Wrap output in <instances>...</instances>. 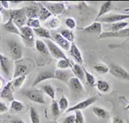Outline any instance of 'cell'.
<instances>
[{
  "label": "cell",
  "instance_id": "cell-1",
  "mask_svg": "<svg viewBox=\"0 0 129 123\" xmlns=\"http://www.w3.org/2000/svg\"><path fill=\"white\" fill-rule=\"evenodd\" d=\"M9 17L13 19L14 24L20 29L26 24L27 20L26 16V8L11 10L10 11Z\"/></svg>",
  "mask_w": 129,
  "mask_h": 123
},
{
  "label": "cell",
  "instance_id": "cell-2",
  "mask_svg": "<svg viewBox=\"0 0 129 123\" xmlns=\"http://www.w3.org/2000/svg\"><path fill=\"white\" fill-rule=\"evenodd\" d=\"M45 43L47 45V47L48 48V50L52 57L56 58V60H60V59H64L66 60H70L64 53L62 51L61 48H60L59 46L56 45L54 42L50 40H45Z\"/></svg>",
  "mask_w": 129,
  "mask_h": 123
},
{
  "label": "cell",
  "instance_id": "cell-3",
  "mask_svg": "<svg viewBox=\"0 0 129 123\" xmlns=\"http://www.w3.org/2000/svg\"><path fill=\"white\" fill-rule=\"evenodd\" d=\"M8 46L12 60L18 61L22 58L23 48L19 43L14 40H11L8 42Z\"/></svg>",
  "mask_w": 129,
  "mask_h": 123
},
{
  "label": "cell",
  "instance_id": "cell-4",
  "mask_svg": "<svg viewBox=\"0 0 129 123\" xmlns=\"http://www.w3.org/2000/svg\"><path fill=\"white\" fill-rule=\"evenodd\" d=\"M13 66L12 60L0 53V67L4 76L8 80L10 79L13 71H14Z\"/></svg>",
  "mask_w": 129,
  "mask_h": 123
},
{
  "label": "cell",
  "instance_id": "cell-5",
  "mask_svg": "<svg viewBox=\"0 0 129 123\" xmlns=\"http://www.w3.org/2000/svg\"><path fill=\"white\" fill-rule=\"evenodd\" d=\"M23 94L30 100L37 104H45V98L44 93L42 90L37 89H32L29 90L24 91Z\"/></svg>",
  "mask_w": 129,
  "mask_h": 123
},
{
  "label": "cell",
  "instance_id": "cell-6",
  "mask_svg": "<svg viewBox=\"0 0 129 123\" xmlns=\"http://www.w3.org/2000/svg\"><path fill=\"white\" fill-rule=\"evenodd\" d=\"M129 19V14H112V15H104L99 18L96 22L104 24H113V23L123 22L125 20Z\"/></svg>",
  "mask_w": 129,
  "mask_h": 123
},
{
  "label": "cell",
  "instance_id": "cell-7",
  "mask_svg": "<svg viewBox=\"0 0 129 123\" xmlns=\"http://www.w3.org/2000/svg\"><path fill=\"white\" fill-rule=\"evenodd\" d=\"M129 38V28H124L123 30H118L115 32H104L102 31L101 34L98 35V39H107V38Z\"/></svg>",
  "mask_w": 129,
  "mask_h": 123
},
{
  "label": "cell",
  "instance_id": "cell-8",
  "mask_svg": "<svg viewBox=\"0 0 129 123\" xmlns=\"http://www.w3.org/2000/svg\"><path fill=\"white\" fill-rule=\"evenodd\" d=\"M115 78L129 81V73L119 66L111 64L109 67V72Z\"/></svg>",
  "mask_w": 129,
  "mask_h": 123
},
{
  "label": "cell",
  "instance_id": "cell-9",
  "mask_svg": "<svg viewBox=\"0 0 129 123\" xmlns=\"http://www.w3.org/2000/svg\"><path fill=\"white\" fill-rule=\"evenodd\" d=\"M98 100V98L96 96H93V97H90V98H87L86 100L80 102L74 106H73L70 108H68L66 110L67 113H70V112H73V111H81L83 109H85L87 107H89L93 104H94Z\"/></svg>",
  "mask_w": 129,
  "mask_h": 123
},
{
  "label": "cell",
  "instance_id": "cell-10",
  "mask_svg": "<svg viewBox=\"0 0 129 123\" xmlns=\"http://www.w3.org/2000/svg\"><path fill=\"white\" fill-rule=\"evenodd\" d=\"M20 32L21 34V38L25 44L29 46H32L35 40V33L33 29L27 26H24L20 28Z\"/></svg>",
  "mask_w": 129,
  "mask_h": 123
},
{
  "label": "cell",
  "instance_id": "cell-11",
  "mask_svg": "<svg viewBox=\"0 0 129 123\" xmlns=\"http://www.w3.org/2000/svg\"><path fill=\"white\" fill-rule=\"evenodd\" d=\"M52 40L54 41L55 44L59 46L61 49L69 50L71 46V43L64 39L62 35L58 33H51Z\"/></svg>",
  "mask_w": 129,
  "mask_h": 123
},
{
  "label": "cell",
  "instance_id": "cell-12",
  "mask_svg": "<svg viewBox=\"0 0 129 123\" xmlns=\"http://www.w3.org/2000/svg\"><path fill=\"white\" fill-rule=\"evenodd\" d=\"M0 98L5 99L6 100L12 102L15 100L13 91V86H12V81L8 82L6 84L2 91L0 92Z\"/></svg>",
  "mask_w": 129,
  "mask_h": 123
},
{
  "label": "cell",
  "instance_id": "cell-13",
  "mask_svg": "<svg viewBox=\"0 0 129 123\" xmlns=\"http://www.w3.org/2000/svg\"><path fill=\"white\" fill-rule=\"evenodd\" d=\"M45 7L53 15H60L64 10V5L62 3H50L43 4Z\"/></svg>",
  "mask_w": 129,
  "mask_h": 123
},
{
  "label": "cell",
  "instance_id": "cell-14",
  "mask_svg": "<svg viewBox=\"0 0 129 123\" xmlns=\"http://www.w3.org/2000/svg\"><path fill=\"white\" fill-rule=\"evenodd\" d=\"M54 73L55 79L66 83H68L69 80L73 77V75H74L72 71L67 70V69L66 70L56 69Z\"/></svg>",
  "mask_w": 129,
  "mask_h": 123
},
{
  "label": "cell",
  "instance_id": "cell-15",
  "mask_svg": "<svg viewBox=\"0 0 129 123\" xmlns=\"http://www.w3.org/2000/svg\"><path fill=\"white\" fill-rule=\"evenodd\" d=\"M128 22L123 21V22H119L113 23V24H105L104 26V32H115L118 30H123L124 28H126L128 26Z\"/></svg>",
  "mask_w": 129,
  "mask_h": 123
},
{
  "label": "cell",
  "instance_id": "cell-16",
  "mask_svg": "<svg viewBox=\"0 0 129 123\" xmlns=\"http://www.w3.org/2000/svg\"><path fill=\"white\" fill-rule=\"evenodd\" d=\"M51 79H55L54 73L52 71H43L40 73L39 75L35 78L34 82H32V86H36L40 83L43 82L47 80H51Z\"/></svg>",
  "mask_w": 129,
  "mask_h": 123
},
{
  "label": "cell",
  "instance_id": "cell-17",
  "mask_svg": "<svg viewBox=\"0 0 129 123\" xmlns=\"http://www.w3.org/2000/svg\"><path fill=\"white\" fill-rule=\"evenodd\" d=\"M70 53L72 58H74L75 61L78 64H81L83 63V58H82V55L81 54L80 50L79 48H78V46L74 43L73 42L71 44V46L70 48Z\"/></svg>",
  "mask_w": 129,
  "mask_h": 123
},
{
  "label": "cell",
  "instance_id": "cell-18",
  "mask_svg": "<svg viewBox=\"0 0 129 123\" xmlns=\"http://www.w3.org/2000/svg\"><path fill=\"white\" fill-rule=\"evenodd\" d=\"M4 27L6 29V30L8 31V33L19 35L21 38V32H20V29L14 24L13 19L11 17L8 18L7 22L4 24Z\"/></svg>",
  "mask_w": 129,
  "mask_h": 123
},
{
  "label": "cell",
  "instance_id": "cell-19",
  "mask_svg": "<svg viewBox=\"0 0 129 123\" xmlns=\"http://www.w3.org/2000/svg\"><path fill=\"white\" fill-rule=\"evenodd\" d=\"M83 31L89 33H97L100 35L102 33V24L98 22H94L89 26L84 28Z\"/></svg>",
  "mask_w": 129,
  "mask_h": 123
},
{
  "label": "cell",
  "instance_id": "cell-20",
  "mask_svg": "<svg viewBox=\"0 0 129 123\" xmlns=\"http://www.w3.org/2000/svg\"><path fill=\"white\" fill-rule=\"evenodd\" d=\"M27 70H28V68L25 64L18 63L15 66L13 73V78L15 79V78H17L20 76L25 75L27 72Z\"/></svg>",
  "mask_w": 129,
  "mask_h": 123
},
{
  "label": "cell",
  "instance_id": "cell-21",
  "mask_svg": "<svg viewBox=\"0 0 129 123\" xmlns=\"http://www.w3.org/2000/svg\"><path fill=\"white\" fill-rule=\"evenodd\" d=\"M72 71L76 78H77L81 82H84L85 80V75L82 66L77 63L76 64L74 63L72 64Z\"/></svg>",
  "mask_w": 129,
  "mask_h": 123
},
{
  "label": "cell",
  "instance_id": "cell-22",
  "mask_svg": "<svg viewBox=\"0 0 129 123\" xmlns=\"http://www.w3.org/2000/svg\"><path fill=\"white\" fill-rule=\"evenodd\" d=\"M33 31H34L35 35H37L40 38H44L45 40H50L53 41L52 35H51V32L45 28L41 26V27L38 28L33 29Z\"/></svg>",
  "mask_w": 129,
  "mask_h": 123
},
{
  "label": "cell",
  "instance_id": "cell-23",
  "mask_svg": "<svg viewBox=\"0 0 129 123\" xmlns=\"http://www.w3.org/2000/svg\"><path fill=\"white\" fill-rule=\"evenodd\" d=\"M68 83L70 84L71 88L76 92L81 93L82 91H84V87L82 86V82L77 78L72 77L69 80Z\"/></svg>",
  "mask_w": 129,
  "mask_h": 123
},
{
  "label": "cell",
  "instance_id": "cell-24",
  "mask_svg": "<svg viewBox=\"0 0 129 123\" xmlns=\"http://www.w3.org/2000/svg\"><path fill=\"white\" fill-rule=\"evenodd\" d=\"M35 48L37 49L39 53H40L41 55H44V56H47L50 54V52L48 50V48L47 47V45L45 43V42H43L41 40H36L35 42Z\"/></svg>",
  "mask_w": 129,
  "mask_h": 123
},
{
  "label": "cell",
  "instance_id": "cell-25",
  "mask_svg": "<svg viewBox=\"0 0 129 123\" xmlns=\"http://www.w3.org/2000/svg\"><path fill=\"white\" fill-rule=\"evenodd\" d=\"M52 15L51 13L47 9V8L45 7L43 4H40L39 7V13H38V19L39 20L40 22L46 21Z\"/></svg>",
  "mask_w": 129,
  "mask_h": 123
},
{
  "label": "cell",
  "instance_id": "cell-26",
  "mask_svg": "<svg viewBox=\"0 0 129 123\" xmlns=\"http://www.w3.org/2000/svg\"><path fill=\"white\" fill-rule=\"evenodd\" d=\"M111 7H112V2H105L102 4L100 9L99 13L98 15H97L96 18H95V22H96L99 18L102 17L103 16L106 15L107 13L110 12L111 10Z\"/></svg>",
  "mask_w": 129,
  "mask_h": 123
},
{
  "label": "cell",
  "instance_id": "cell-27",
  "mask_svg": "<svg viewBox=\"0 0 129 123\" xmlns=\"http://www.w3.org/2000/svg\"><path fill=\"white\" fill-rule=\"evenodd\" d=\"M39 7L37 6H31L26 8V16L27 19H38Z\"/></svg>",
  "mask_w": 129,
  "mask_h": 123
},
{
  "label": "cell",
  "instance_id": "cell-28",
  "mask_svg": "<svg viewBox=\"0 0 129 123\" xmlns=\"http://www.w3.org/2000/svg\"><path fill=\"white\" fill-rule=\"evenodd\" d=\"M41 90L43 93L49 96L52 100H54L56 96V91L51 84H45L41 86Z\"/></svg>",
  "mask_w": 129,
  "mask_h": 123
},
{
  "label": "cell",
  "instance_id": "cell-29",
  "mask_svg": "<svg viewBox=\"0 0 129 123\" xmlns=\"http://www.w3.org/2000/svg\"><path fill=\"white\" fill-rule=\"evenodd\" d=\"M97 89L101 92H108L110 89V85L107 81L103 80H100L96 83Z\"/></svg>",
  "mask_w": 129,
  "mask_h": 123
},
{
  "label": "cell",
  "instance_id": "cell-30",
  "mask_svg": "<svg viewBox=\"0 0 129 123\" xmlns=\"http://www.w3.org/2000/svg\"><path fill=\"white\" fill-rule=\"evenodd\" d=\"M60 34L62 35V37L66 39L68 42L70 43H73L74 41V35L72 30L70 29H62L60 30Z\"/></svg>",
  "mask_w": 129,
  "mask_h": 123
},
{
  "label": "cell",
  "instance_id": "cell-31",
  "mask_svg": "<svg viewBox=\"0 0 129 123\" xmlns=\"http://www.w3.org/2000/svg\"><path fill=\"white\" fill-rule=\"evenodd\" d=\"M92 111L95 115L100 118H106L108 115L107 111L100 107H93L92 108Z\"/></svg>",
  "mask_w": 129,
  "mask_h": 123
},
{
  "label": "cell",
  "instance_id": "cell-32",
  "mask_svg": "<svg viewBox=\"0 0 129 123\" xmlns=\"http://www.w3.org/2000/svg\"><path fill=\"white\" fill-rule=\"evenodd\" d=\"M57 68L58 69H60V70H66V69H68L69 68L72 69V64H71L70 60H64V59H60V60L58 61Z\"/></svg>",
  "mask_w": 129,
  "mask_h": 123
},
{
  "label": "cell",
  "instance_id": "cell-33",
  "mask_svg": "<svg viewBox=\"0 0 129 123\" xmlns=\"http://www.w3.org/2000/svg\"><path fill=\"white\" fill-rule=\"evenodd\" d=\"M25 79H26V75L20 76L17 78H15L13 81H12V86L13 88L17 89H19L21 86L23 84V83L25 82Z\"/></svg>",
  "mask_w": 129,
  "mask_h": 123
},
{
  "label": "cell",
  "instance_id": "cell-34",
  "mask_svg": "<svg viewBox=\"0 0 129 123\" xmlns=\"http://www.w3.org/2000/svg\"><path fill=\"white\" fill-rule=\"evenodd\" d=\"M30 116L31 122L32 123H40V116L37 109L31 107L30 109Z\"/></svg>",
  "mask_w": 129,
  "mask_h": 123
},
{
  "label": "cell",
  "instance_id": "cell-35",
  "mask_svg": "<svg viewBox=\"0 0 129 123\" xmlns=\"http://www.w3.org/2000/svg\"><path fill=\"white\" fill-rule=\"evenodd\" d=\"M93 68L96 72L100 73V74H106L109 72V67H108L105 64H95L93 66Z\"/></svg>",
  "mask_w": 129,
  "mask_h": 123
},
{
  "label": "cell",
  "instance_id": "cell-36",
  "mask_svg": "<svg viewBox=\"0 0 129 123\" xmlns=\"http://www.w3.org/2000/svg\"><path fill=\"white\" fill-rule=\"evenodd\" d=\"M51 110H52V115L54 118H57L60 114V110L58 104V102L56 100H52L51 104Z\"/></svg>",
  "mask_w": 129,
  "mask_h": 123
},
{
  "label": "cell",
  "instance_id": "cell-37",
  "mask_svg": "<svg viewBox=\"0 0 129 123\" xmlns=\"http://www.w3.org/2000/svg\"><path fill=\"white\" fill-rule=\"evenodd\" d=\"M25 25L32 29L41 27V22L39 19H27Z\"/></svg>",
  "mask_w": 129,
  "mask_h": 123
},
{
  "label": "cell",
  "instance_id": "cell-38",
  "mask_svg": "<svg viewBox=\"0 0 129 123\" xmlns=\"http://www.w3.org/2000/svg\"><path fill=\"white\" fill-rule=\"evenodd\" d=\"M24 107V105L22 102H21L20 101L15 100H14L13 101L11 102V105H10V108L12 109L13 111H17V112H19Z\"/></svg>",
  "mask_w": 129,
  "mask_h": 123
},
{
  "label": "cell",
  "instance_id": "cell-39",
  "mask_svg": "<svg viewBox=\"0 0 129 123\" xmlns=\"http://www.w3.org/2000/svg\"><path fill=\"white\" fill-rule=\"evenodd\" d=\"M58 107H59L60 110V111H64L67 110L68 109V106H69V102L67 98L62 96V98H60V99L58 102Z\"/></svg>",
  "mask_w": 129,
  "mask_h": 123
},
{
  "label": "cell",
  "instance_id": "cell-40",
  "mask_svg": "<svg viewBox=\"0 0 129 123\" xmlns=\"http://www.w3.org/2000/svg\"><path fill=\"white\" fill-rule=\"evenodd\" d=\"M83 70L84 72V75H85V80L87 81V82L90 84L91 86H93L95 83V79L93 75L91 74L89 72H88L86 68L83 67Z\"/></svg>",
  "mask_w": 129,
  "mask_h": 123
},
{
  "label": "cell",
  "instance_id": "cell-41",
  "mask_svg": "<svg viewBox=\"0 0 129 123\" xmlns=\"http://www.w3.org/2000/svg\"><path fill=\"white\" fill-rule=\"evenodd\" d=\"M64 23H65V25L69 28L70 30H73V29H74L75 28H76V21H75L74 19L72 17L67 18Z\"/></svg>",
  "mask_w": 129,
  "mask_h": 123
},
{
  "label": "cell",
  "instance_id": "cell-42",
  "mask_svg": "<svg viewBox=\"0 0 129 123\" xmlns=\"http://www.w3.org/2000/svg\"><path fill=\"white\" fill-rule=\"evenodd\" d=\"M75 123H84V118L81 111H75Z\"/></svg>",
  "mask_w": 129,
  "mask_h": 123
},
{
  "label": "cell",
  "instance_id": "cell-43",
  "mask_svg": "<svg viewBox=\"0 0 129 123\" xmlns=\"http://www.w3.org/2000/svg\"><path fill=\"white\" fill-rule=\"evenodd\" d=\"M60 25V21L58 18L54 17L52 18V20H50V22H49V26L51 28H56L59 26Z\"/></svg>",
  "mask_w": 129,
  "mask_h": 123
},
{
  "label": "cell",
  "instance_id": "cell-44",
  "mask_svg": "<svg viewBox=\"0 0 129 123\" xmlns=\"http://www.w3.org/2000/svg\"><path fill=\"white\" fill-rule=\"evenodd\" d=\"M75 114H70L65 117L64 120L62 121V123H75Z\"/></svg>",
  "mask_w": 129,
  "mask_h": 123
},
{
  "label": "cell",
  "instance_id": "cell-45",
  "mask_svg": "<svg viewBox=\"0 0 129 123\" xmlns=\"http://www.w3.org/2000/svg\"><path fill=\"white\" fill-rule=\"evenodd\" d=\"M8 111V107L5 103L0 101V113H4Z\"/></svg>",
  "mask_w": 129,
  "mask_h": 123
},
{
  "label": "cell",
  "instance_id": "cell-46",
  "mask_svg": "<svg viewBox=\"0 0 129 123\" xmlns=\"http://www.w3.org/2000/svg\"><path fill=\"white\" fill-rule=\"evenodd\" d=\"M1 4H2V6L3 8L9 9V8H10L9 2H8V1H1Z\"/></svg>",
  "mask_w": 129,
  "mask_h": 123
},
{
  "label": "cell",
  "instance_id": "cell-47",
  "mask_svg": "<svg viewBox=\"0 0 129 123\" xmlns=\"http://www.w3.org/2000/svg\"><path fill=\"white\" fill-rule=\"evenodd\" d=\"M112 123H124V122L121 118H119V117H115V118L113 119V122Z\"/></svg>",
  "mask_w": 129,
  "mask_h": 123
},
{
  "label": "cell",
  "instance_id": "cell-48",
  "mask_svg": "<svg viewBox=\"0 0 129 123\" xmlns=\"http://www.w3.org/2000/svg\"><path fill=\"white\" fill-rule=\"evenodd\" d=\"M11 123H25V122L21 119H14V120H12L10 121Z\"/></svg>",
  "mask_w": 129,
  "mask_h": 123
},
{
  "label": "cell",
  "instance_id": "cell-49",
  "mask_svg": "<svg viewBox=\"0 0 129 123\" xmlns=\"http://www.w3.org/2000/svg\"><path fill=\"white\" fill-rule=\"evenodd\" d=\"M22 1H12L11 3H13V4H20V3H22Z\"/></svg>",
  "mask_w": 129,
  "mask_h": 123
},
{
  "label": "cell",
  "instance_id": "cell-50",
  "mask_svg": "<svg viewBox=\"0 0 129 123\" xmlns=\"http://www.w3.org/2000/svg\"><path fill=\"white\" fill-rule=\"evenodd\" d=\"M3 10V7L2 6V4H1V1H0V12Z\"/></svg>",
  "mask_w": 129,
  "mask_h": 123
},
{
  "label": "cell",
  "instance_id": "cell-51",
  "mask_svg": "<svg viewBox=\"0 0 129 123\" xmlns=\"http://www.w3.org/2000/svg\"><path fill=\"white\" fill-rule=\"evenodd\" d=\"M2 14L0 13V23L2 22Z\"/></svg>",
  "mask_w": 129,
  "mask_h": 123
},
{
  "label": "cell",
  "instance_id": "cell-52",
  "mask_svg": "<svg viewBox=\"0 0 129 123\" xmlns=\"http://www.w3.org/2000/svg\"><path fill=\"white\" fill-rule=\"evenodd\" d=\"M125 110H129V104L126 106V107L125 108Z\"/></svg>",
  "mask_w": 129,
  "mask_h": 123
},
{
  "label": "cell",
  "instance_id": "cell-53",
  "mask_svg": "<svg viewBox=\"0 0 129 123\" xmlns=\"http://www.w3.org/2000/svg\"><path fill=\"white\" fill-rule=\"evenodd\" d=\"M124 11H125V12H129V8H126V9H124Z\"/></svg>",
  "mask_w": 129,
  "mask_h": 123
},
{
  "label": "cell",
  "instance_id": "cell-54",
  "mask_svg": "<svg viewBox=\"0 0 129 123\" xmlns=\"http://www.w3.org/2000/svg\"><path fill=\"white\" fill-rule=\"evenodd\" d=\"M52 123H59V122H56V121H54Z\"/></svg>",
  "mask_w": 129,
  "mask_h": 123
},
{
  "label": "cell",
  "instance_id": "cell-55",
  "mask_svg": "<svg viewBox=\"0 0 129 123\" xmlns=\"http://www.w3.org/2000/svg\"><path fill=\"white\" fill-rule=\"evenodd\" d=\"M126 123H129V120L127 121V122H126Z\"/></svg>",
  "mask_w": 129,
  "mask_h": 123
},
{
  "label": "cell",
  "instance_id": "cell-56",
  "mask_svg": "<svg viewBox=\"0 0 129 123\" xmlns=\"http://www.w3.org/2000/svg\"><path fill=\"white\" fill-rule=\"evenodd\" d=\"M0 123H2V122H1V120H0Z\"/></svg>",
  "mask_w": 129,
  "mask_h": 123
}]
</instances>
